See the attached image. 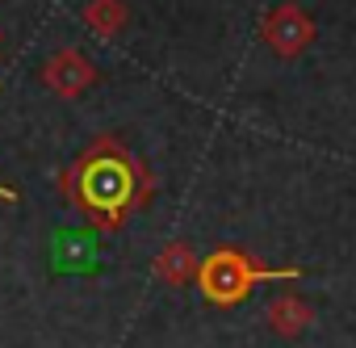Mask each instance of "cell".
<instances>
[{"instance_id":"6da1fadb","label":"cell","mask_w":356,"mask_h":348,"mask_svg":"<svg viewBox=\"0 0 356 348\" xmlns=\"http://www.w3.org/2000/svg\"><path fill=\"white\" fill-rule=\"evenodd\" d=\"M59 193L80 219L113 235L151 202L155 177L118 134H97L59 172Z\"/></svg>"},{"instance_id":"7a4b0ae2","label":"cell","mask_w":356,"mask_h":348,"mask_svg":"<svg viewBox=\"0 0 356 348\" xmlns=\"http://www.w3.org/2000/svg\"><path fill=\"white\" fill-rule=\"evenodd\" d=\"M293 277H302V269H268V264H260L256 256H248L243 248H214L202 264H197V285H202V294H206V302H214V306H235V302H243L256 285H264V281H293Z\"/></svg>"},{"instance_id":"3957f363","label":"cell","mask_w":356,"mask_h":348,"mask_svg":"<svg viewBox=\"0 0 356 348\" xmlns=\"http://www.w3.org/2000/svg\"><path fill=\"white\" fill-rule=\"evenodd\" d=\"M260 38L268 42L273 55H281V59H298V55L314 42V22H310L306 9H298V5H281V9H273V13L260 22Z\"/></svg>"},{"instance_id":"277c9868","label":"cell","mask_w":356,"mask_h":348,"mask_svg":"<svg viewBox=\"0 0 356 348\" xmlns=\"http://www.w3.org/2000/svg\"><path fill=\"white\" fill-rule=\"evenodd\" d=\"M97 80H101L97 63H92L84 51H76V47H59V51L47 59V68H42V84H47L55 97H63V101L88 93Z\"/></svg>"},{"instance_id":"5b68a950","label":"cell","mask_w":356,"mask_h":348,"mask_svg":"<svg viewBox=\"0 0 356 348\" xmlns=\"http://www.w3.org/2000/svg\"><path fill=\"white\" fill-rule=\"evenodd\" d=\"M197 252L185 244V239H176V244H168L159 256H155V277L163 281V285H189L193 277H197Z\"/></svg>"},{"instance_id":"8992f818","label":"cell","mask_w":356,"mask_h":348,"mask_svg":"<svg viewBox=\"0 0 356 348\" xmlns=\"http://www.w3.org/2000/svg\"><path fill=\"white\" fill-rule=\"evenodd\" d=\"M268 327L277 331V335H302L306 327H310V319H314V310L298 298V294H281V298H273L268 302Z\"/></svg>"},{"instance_id":"52a82bcc","label":"cell","mask_w":356,"mask_h":348,"mask_svg":"<svg viewBox=\"0 0 356 348\" xmlns=\"http://www.w3.org/2000/svg\"><path fill=\"white\" fill-rule=\"evenodd\" d=\"M130 22V9L126 0H88L84 5V26L97 34V38H118Z\"/></svg>"},{"instance_id":"ba28073f","label":"cell","mask_w":356,"mask_h":348,"mask_svg":"<svg viewBox=\"0 0 356 348\" xmlns=\"http://www.w3.org/2000/svg\"><path fill=\"white\" fill-rule=\"evenodd\" d=\"M0 202H17V189H9V185H0Z\"/></svg>"}]
</instances>
